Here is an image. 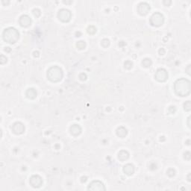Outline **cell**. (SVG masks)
<instances>
[{
  "label": "cell",
  "instance_id": "6da1fadb",
  "mask_svg": "<svg viewBox=\"0 0 191 191\" xmlns=\"http://www.w3.org/2000/svg\"><path fill=\"white\" fill-rule=\"evenodd\" d=\"M175 91L181 96H186L190 93V82L186 78H180L175 83Z\"/></svg>",
  "mask_w": 191,
  "mask_h": 191
},
{
  "label": "cell",
  "instance_id": "7a4b0ae2",
  "mask_svg": "<svg viewBox=\"0 0 191 191\" xmlns=\"http://www.w3.org/2000/svg\"><path fill=\"white\" fill-rule=\"evenodd\" d=\"M19 36H20V34L14 28H8L3 31V38L8 43H16L18 41Z\"/></svg>",
  "mask_w": 191,
  "mask_h": 191
},
{
  "label": "cell",
  "instance_id": "3957f363",
  "mask_svg": "<svg viewBox=\"0 0 191 191\" xmlns=\"http://www.w3.org/2000/svg\"><path fill=\"white\" fill-rule=\"evenodd\" d=\"M47 76L50 81L56 82V81H59L60 80H61L62 77H63V72L60 67L54 66V67H51L48 70Z\"/></svg>",
  "mask_w": 191,
  "mask_h": 191
},
{
  "label": "cell",
  "instance_id": "277c9868",
  "mask_svg": "<svg viewBox=\"0 0 191 191\" xmlns=\"http://www.w3.org/2000/svg\"><path fill=\"white\" fill-rule=\"evenodd\" d=\"M163 21H164V17L160 13H155L150 19V23L153 26H160L163 23Z\"/></svg>",
  "mask_w": 191,
  "mask_h": 191
},
{
  "label": "cell",
  "instance_id": "5b68a950",
  "mask_svg": "<svg viewBox=\"0 0 191 191\" xmlns=\"http://www.w3.org/2000/svg\"><path fill=\"white\" fill-rule=\"evenodd\" d=\"M58 16L59 20H61V21L68 22L71 19L72 14L71 12L67 9H61V11H59Z\"/></svg>",
  "mask_w": 191,
  "mask_h": 191
},
{
  "label": "cell",
  "instance_id": "8992f818",
  "mask_svg": "<svg viewBox=\"0 0 191 191\" xmlns=\"http://www.w3.org/2000/svg\"><path fill=\"white\" fill-rule=\"evenodd\" d=\"M155 77L158 81H165L168 78V73L164 69H159L157 70Z\"/></svg>",
  "mask_w": 191,
  "mask_h": 191
},
{
  "label": "cell",
  "instance_id": "52a82bcc",
  "mask_svg": "<svg viewBox=\"0 0 191 191\" xmlns=\"http://www.w3.org/2000/svg\"><path fill=\"white\" fill-rule=\"evenodd\" d=\"M150 10V6L149 4L146 2H142L138 5L137 11L141 15H146L148 14V12Z\"/></svg>",
  "mask_w": 191,
  "mask_h": 191
},
{
  "label": "cell",
  "instance_id": "ba28073f",
  "mask_svg": "<svg viewBox=\"0 0 191 191\" xmlns=\"http://www.w3.org/2000/svg\"><path fill=\"white\" fill-rule=\"evenodd\" d=\"M88 189H89V190H105L103 184H102L101 181H93V182L90 184L89 187H88Z\"/></svg>",
  "mask_w": 191,
  "mask_h": 191
},
{
  "label": "cell",
  "instance_id": "9c48e42d",
  "mask_svg": "<svg viewBox=\"0 0 191 191\" xmlns=\"http://www.w3.org/2000/svg\"><path fill=\"white\" fill-rule=\"evenodd\" d=\"M12 131L16 134H22L25 131V126L21 123H16L13 125Z\"/></svg>",
  "mask_w": 191,
  "mask_h": 191
},
{
  "label": "cell",
  "instance_id": "30bf717a",
  "mask_svg": "<svg viewBox=\"0 0 191 191\" xmlns=\"http://www.w3.org/2000/svg\"><path fill=\"white\" fill-rule=\"evenodd\" d=\"M42 179L39 176H33L30 179V184L34 187H39L42 184Z\"/></svg>",
  "mask_w": 191,
  "mask_h": 191
},
{
  "label": "cell",
  "instance_id": "8fae6325",
  "mask_svg": "<svg viewBox=\"0 0 191 191\" xmlns=\"http://www.w3.org/2000/svg\"><path fill=\"white\" fill-rule=\"evenodd\" d=\"M31 20L28 15H22L20 18V24L23 27H28L31 25Z\"/></svg>",
  "mask_w": 191,
  "mask_h": 191
},
{
  "label": "cell",
  "instance_id": "7c38bea8",
  "mask_svg": "<svg viewBox=\"0 0 191 191\" xmlns=\"http://www.w3.org/2000/svg\"><path fill=\"white\" fill-rule=\"evenodd\" d=\"M81 128L78 125H73V126H71V128H70V132H71L72 134H73V135L75 136H77L78 135V134H81Z\"/></svg>",
  "mask_w": 191,
  "mask_h": 191
},
{
  "label": "cell",
  "instance_id": "4fadbf2b",
  "mask_svg": "<svg viewBox=\"0 0 191 191\" xmlns=\"http://www.w3.org/2000/svg\"><path fill=\"white\" fill-rule=\"evenodd\" d=\"M123 171L126 173V174L130 176V175L133 174L134 171V167L132 164H127L124 166L123 168Z\"/></svg>",
  "mask_w": 191,
  "mask_h": 191
},
{
  "label": "cell",
  "instance_id": "5bb4252c",
  "mask_svg": "<svg viewBox=\"0 0 191 191\" xmlns=\"http://www.w3.org/2000/svg\"><path fill=\"white\" fill-rule=\"evenodd\" d=\"M117 134L119 137H125L127 135V130L124 127H120L117 130Z\"/></svg>",
  "mask_w": 191,
  "mask_h": 191
},
{
  "label": "cell",
  "instance_id": "9a60e30c",
  "mask_svg": "<svg viewBox=\"0 0 191 191\" xmlns=\"http://www.w3.org/2000/svg\"><path fill=\"white\" fill-rule=\"evenodd\" d=\"M26 96L29 99H35L37 96V91L35 89H33V88H30V89H28L26 91Z\"/></svg>",
  "mask_w": 191,
  "mask_h": 191
},
{
  "label": "cell",
  "instance_id": "2e32d148",
  "mask_svg": "<svg viewBox=\"0 0 191 191\" xmlns=\"http://www.w3.org/2000/svg\"><path fill=\"white\" fill-rule=\"evenodd\" d=\"M129 157V154L128 153V152L126 151L123 150L119 153L118 155V158L120 160H127Z\"/></svg>",
  "mask_w": 191,
  "mask_h": 191
},
{
  "label": "cell",
  "instance_id": "e0dca14e",
  "mask_svg": "<svg viewBox=\"0 0 191 191\" xmlns=\"http://www.w3.org/2000/svg\"><path fill=\"white\" fill-rule=\"evenodd\" d=\"M142 64L145 67H149L151 65H152V61H151V59L146 58V59H144L143 61Z\"/></svg>",
  "mask_w": 191,
  "mask_h": 191
},
{
  "label": "cell",
  "instance_id": "ac0fdd59",
  "mask_svg": "<svg viewBox=\"0 0 191 191\" xmlns=\"http://www.w3.org/2000/svg\"><path fill=\"white\" fill-rule=\"evenodd\" d=\"M85 46H86V43H85L84 41H78V43H77V47L78 48V49H84Z\"/></svg>",
  "mask_w": 191,
  "mask_h": 191
},
{
  "label": "cell",
  "instance_id": "d6986e66",
  "mask_svg": "<svg viewBox=\"0 0 191 191\" xmlns=\"http://www.w3.org/2000/svg\"><path fill=\"white\" fill-rule=\"evenodd\" d=\"M101 44H102V46L106 48L109 46V45H110V41H109V40H107V39H104L103 41H102V43H101Z\"/></svg>",
  "mask_w": 191,
  "mask_h": 191
},
{
  "label": "cell",
  "instance_id": "ffe728a7",
  "mask_svg": "<svg viewBox=\"0 0 191 191\" xmlns=\"http://www.w3.org/2000/svg\"><path fill=\"white\" fill-rule=\"evenodd\" d=\"M87 31H88V33L91 34V35H94V34H95L96 32V29L95 27L90 26L89 28H88Z\"/></svg>",
  "mask_w": 191,
  "mask_h": 191
},
{
  "label": "cell",
  "instance_id": "44dd1931",
  "mask_svg": "<svg viewBox=\"0 0 191 191\" xmlns=\"http://www.w3.org/2000/svg\"><path fill=\"white\" fill-rule=\"evenodd\" d=\"M190 107H191V105H190V101H187V102L184 103V109H185L186 110L189 111V110H190Z\"/></svg>",
  "mask_w": 191,
  "mask_h": 191
}]
</instances>
